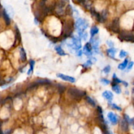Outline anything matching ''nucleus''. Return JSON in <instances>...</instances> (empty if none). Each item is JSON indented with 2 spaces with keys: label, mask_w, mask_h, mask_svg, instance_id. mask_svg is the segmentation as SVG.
<instances>
[{
  "label": "nucleus",
  "mask_w": 134,
  "mask_h": 134,
  "mask_svg": "<svg viewBox=\"0 0 134 134\" xmlns=\"http://www.w3.org/2000/svg\"><path fill=\"white\" fill-rule=\"evenodd\" d=\"M75 26H76V28L78 32L85 31V30L88 27V23L87 22L86 19L79 18H77V20L76 21Z\"/></svg>",
  "instance_id": "1"
},
{
  "label": "nucleus",
  "mask_w": 134,
  "mask_h": 134,
  "mask_svg": "<svg viewBox=\"0 0 134 134\" xmlns=\"http://www.w3.org/2000/svg\"><path fill=\"white\" fill-rule=\"evenodd\" d=\"M69 95L74 99H80L85 95V92L76 88H70L68 91Z\"/></svg>",
  "instance_id": "2"
},
{
  "label": "nucleus",
  "mask_w": 134,
  "mask_h": 134,
  "mask_svg": "<svg viewBox=\"0 0 134 134\" xmlns=\"http://www.w3.org/2000/svg\"><path fill=\"white\" fill-rule=\"evenodd\" d=\"M119 38L121 40H124L126 42H134V34L128 32H122L120 34Z\"/></svg>",
  "instance_id": "3"
},
{
  "label": "nucleus",
  "mask_w": 134,
  "mask_h": 134,
  "mask_svg": "<svg viewBox=\"0 0 134 134\" xmlns=\"http://www.w3.org/2000/svg\"><path fill=\"white\" fill-rule=\"evenodd\" d=\"M99 37H95V36L93 37H91L90 39V44H91V47L94 50L95 53H100L99 49Z\"/></svg>",
  "instance_id": "4"
},
{
  "label": "nucleus",
  "mask_w": 134,
  "mask_h": 134,
  "mask_svg": "<svg viewBox=\"0 0 134 134\" xmlns=\"http://www.w3.org/2000/svg\"><path fill=\"white\" fill-rule=\"evenodd\" d=\"M68 0H60V1L58 3L57 5V8H56V12L59 15H63L65 14V7L66 2Z\"/></svg>",
  "instance_id": "5"
},
{
  "label": "nucleus",
  "mask_w": 134,
  "mask_h": 134,
  "mask_svg": "<svg viewBox=\"0 0 134 134\" xmlns=\"http://www.w3.org/2000/svg\"><path fill=\"white\" fill-rule=\"evenodd\" d=\"M110 28L114 33H118L120 32V23L118 18H115L111 23Z\"/></svg>",
  "instance_id": "6"
},
{
  "label": "nucleus",
  "mask_w": 134,
  "mask_h": 134,
  "mask_svg": "<svg viewBox=\"0 0 134 134\" xmlns=\"http://www.w3.org/2000/svg\"><path fill=\"white\" fill-rule=\"evenodd\" d=\"M72 43L74 46V47L76 49V51H78L81 49L82 47V43H81V41H80V38L76 36H73L72 37Z\"/></svg>",
  "instance_id": "7"
},
{
  "label": "nucleus",
  "mask_w": 134,
  "mask_h": 134,
  "mask_svg": "<svg viewBox=\"0 0 134 134\" xmlns=\"http://www.w3.org/2000/svg\"><path fill=\"white\" fill-rule=\"evenodd\" d=\"M83 53L88 57H91L92 55V47L90 43H87L83 46Z\"/></svg>",
  "instance_id": "8"
},
{
  "label": "nucleus",
  "mask_w": 134,
  "mask_h": 134,
  "mask_svg": "<svg viewBox=\"0 0 134 134\" xmlns=\"http://www.w3.org/2000/svg\"><path fill=\"white\" fill-rule=\"evenodd\" d=\"M107 117H108L109 121H110L113 125H116L117 123H118V116H117L116 114H114L112 112H108V114H107Z\"/></svg>",
  "instance_id": "9"
},
{
  "label": "nucleus",
  "mask_w": 134,
  "mask_h": 134,
  "mask_svg": "<svg viewBox=\"0 0 134 134\" xmlns=\"http://www.w3.org/2000/svg\"><path fill=\"white\" fill-rule=\"evenodd\" d=\"M57 77L60 78L62 80H65V81H67V82H69L70 83H74L76 81L74 77H72V76H66V75H65L63 74H57Z\"/></svg>",
  "instance_id": "10"
},
{
  "label": "nucleus",
  "mask_w": 134,
  "mask_h": 134,
  "mask_svg": "<svg viewBox=\"0 0 134 134\" xmlns=\"http://www.w3.org/2000/svg\"><path fill=\"white\" fill-rule=\"evenodd\" d=\"M103 97H105L106 99L108 100L109 102H111L112 99H113V94L112 93V92L109 91H105L103 93Z\"/></svg>",
  "instance_id": "11"
},
{
  "label": "nucleus",
  "mask_w": 134,
  "mask_h": 134,
  "mask_svg": "<svg viewBox=\"0 0 134 134\" xmlns=\"http://www.w3.org/2000/svg\"><path fill=\"white\" fill-rule=\"evenodd\" d=\"M128 124L129 123L125 120V119H123L121 120V122H120V127L121 129H122V131H128Z\"/></svg>",
  "instance_id": "12"
},
{
  "label": "nucleus",
  "mask_w": 134,
  "mask_h": 134,
  "mask_svg": "<svg viewBox=\"0 0 134 134\" xmlns=\"http://www.w3.org/2000/svg\"><path fill=\"white\" fill-rule=\"evenodd\" d=\"M107 54L109 57L112 58V59H114L115 57V55L116 53V49L114 48V47H111V48L107 49Z\"/></svg>",
  "instance_id": "13"
},
{
  "label": "nucleus",
  "mask_w": 134,
  "mask_h": 134,
  "mask_svg": "<svg viewBox=\"0 0 134 134\" xmlns=\"http://www.w3.org/2000/svg\"><path fill=\"white\" fill-rule=\"evenodd\" d=\"M82 4L88 10H90L92 8L91 7V6H92V1H91V0H84Z\"/></svg>",
  "instance_id": "14"
},
{
  "label": "nucleus",
  "mask_w": 134,
  "mask_h": 134,
  "mask_svg": "<svg viewBox=\"0 0 134 134\" xmlns=\"http://www.w3.org/2000/svg\"><path fill=\"white\" fill-rule=\"evenodd\" d=\"M55 51H56L57 53L59 55H60V56H65V55H66L65 52V51L63 50L60 46H55Z\"/></svg>",
  "instance_id": "15"
},
{
  "label": "nucleus",
  "mask_w": 134,
  "mask_h": 134,
  "mask_svg": "<svg viewBox=\"0 0 134 134\" xmlns=\"http://www.w3.org/2000/svg\"><path fill=\"white\" fill-rule=\"evenodd\" d=\"M101 15V19H100V23H104L107 18L108 16V12L106 10H103L101 14H100Z\"/></svg>",
  "instance_id": "16"
},
{
  "label": "nucleus",
  "mask_w": 134,
  "mask_h": 134,
  "mask_svg": "<svg viewBox=\"0 0 134 134\" xmlns=\"http://www.w3.org/2000/svg\"><path fill=\"white\" fill-rule=\"evenodd\" d=\"M128 62H129V60L128 59H125V60H124V62L122 63H121L118 66V69H120V70H124V69L127 67V66L128 65Z\"/></svg>",
  "instance_id": "17"
},
{
  "label": "nucleus",
  "mask_w": 134,
  "mask_h": 134,
  "mask_svg": "<svg viewBox=\"0 0 134 134\" xmlns=\"http://www.w3.org/2000/svg\"><path fill=\"white\" fill-rule=\"evenodd\" d=\"M20 60L23 62H24L26 60V53L25 50L23 48H21L20 50Z\"/></svg>",
  "instance_id": "18"
},
{
  "label": "nucleus",
  "mask_w": 134,
  "mask_h": 134,
  "mask_svg": "<svg viewBox=\"0 0 134 134\" xmlns=\"http://www.w3.org/2000/svg\"><path fill=\"white\" fill-rule=\"evenodd\" d=\"M2 14H3V18L5 20L7 24H10V22H11V20H10V17L9 16V14H7V13L6 12V11L4 9L2 12Z\"/></svg>",
  "instance_id": "19"
},
{
  "label": "nucleus",
  "mask_w": 134,
  "mask_h": 134,
  "mask_svg": "<svg viewBox=\"0 0 134 134\" xmlns=\"http://www.w3.org/2000/svg\"><path fill=\"white\" fill-rule=\"evenodd\" d=\"M99 33V28L97 26H93L91 27V30H90V34H91V37H93L95 35H97Z\"/></svg>",
  "instance_id": "20"
},
{
  "label": "nucleus",
  "mask_w": 134,
  "mask_h": 134,
  "mask_svg": "<svg viewBox=\"0 0 134 134\" xmlns=\"http://www.w3.org/2000/svg\"><path fill=\"white\" fill-rule=\"evenodd\" d=\"M112 90L117 93V94H120L121 93V92H122V90H121V88H120V87L118 85H117V84H114L112 86Z\"/></svg>",
  "instance_id": "21"
},
{
  "label": "nucleus",
  "mask_w": 134,
  "mask_h": 134,
  "mask_svg": "<svg viewBox=\"0 0 134 134\" xmlns=\"http://www.w3.org/2000/svg\"><path fill=\"white\" fill-rule=\"evenodd\" d=\"M30 68L29 69V70L28 71V75H30V74L32 73V71H33V69H34V66L35 65V61L33 60H30Z\"/></svg>",
  "instance_id": "22"
},
{
  "label": "nucleus",
  "mask_w": 134,
  "mask_h": 134,
  "mask_svg": "<svg viewBox=\"0 0 134 134\" xmlns=\"http://www.w3.org/2000/svg\"><path fill=\"white\" fill-rule=\"evenodd\" d=\"M78 34L79 35V36L80 37V38H82L83 40H87V37H88V34L86 31H82V32H78Z\"/></svg>",
  "instance_id": "23"
},
{
  "label": "nucleus",
  "mask_w": 134,
  "mask_h": 134,
  "mask_svg": "<svg viewBox=\"0 0 134 134\" xmlns=\"http://www.w3.org/2000/svg\"><path fill=\"white\" fill-rule=\"evenodd\" d=\"M86 101H87V102H88L90 105L93 106H95V102L94 100L92 98L88 96V97H86Z\"/></svg>",
  "instance_id": "24"
},
{
  "label": "nucleus",
  "mask_w": 134,
  "mask_h": 134,
  "mask_svg": "<svg viewBox=\"0 0 134 134\" xmlns=\"http://www.w3.org/2000/svg\"><path fill=\"white\" fill-rule=\"evenodd\" d=\"M127 55H128V53L126 51H125L124 50H121L120 52V55H119V57L121 58V59H122V58H124L127 56Z\"/></svg>",
  "instance_id": "25"
},
{
  "label": "nucleus",
  "mask_w": 134,
  "mask_h": 134,
  "mask_svg": "<svg viewBox=\"0 0 134 134\" xmlns=\"http://www.w3.org/2000/svg\"><path fill=\"white\" fill-rule=\"evenodd\" d=\"M113 80H114V82L117 84V83H122V80H120V79H118V77H116V74H113Z\"/></svg>",
  "instance_id": "26"
},
{
  "label": "nucleus",
  "mask_w": 134,
  "mask_h": 134,
  "mask_svg": "<svg viewBox=\"0 0 134 134\" xmlns=\"http://www.w3.org/2000/svg\"><path fill=\"white\" fill-rule=\"evenodd\" d=\"M101 82L103 84H104V85L106 86V85H108V84L111 83V82H110V81H109L108 80H107V79H105V78H102V79H101Z\"/></svg>",
  "instance_id": "27"
},
{
  "label": "nucleus",
  "mask_w": 134,
  "mask_h": 134,
  "mask_svg": "<svg viewBox=\"0 0 134 134\" xmlns=\"http://www.w3.org/2000/svg\"><path fill=\"white\" fill-rule=\"evenodd\" d=\"M110 105H111V106L112 108H114V109H116L117 111H120L122 110L120 106H118L116 104H115V103H110Z\"/></svg>",
  "instance_id": "28"
},
{
  "label": "nucleus",
  "mask_w": 134,
  "mask_h": 134,
  "mask_svg": "<svg viewBox=\"0 0 134 134\" xmlns=\"http://www.w3.org/2000/svg\"><path fill=\"white\" fill-rule=\"evenodd\" d=\"M111 71V66H106V67L104 68L103 69V72L105 73V74H108Z\"/></svg>",
  "instance_id": "29"
},
{
  "label": "nucleus",
  "mask_w": 134,
  "mask_h": 134,
  "mask_svg": "<svg viewBox=\"0 0 134 134\" xmlns=\"http://www.w3.org/2000/svg\"><path fill=\"white\" fill-rule=\"evenodd\" d=\"M92 64H93L92 61H91L90 59H89V60H87V61H86V63L82 66H85V67H89V66H91V65H92Z\"/></svg>",
  "instance_id": "30"
},
{
  "label": "nucleus",
  "mask_w": 134,
  "mask_h": 134,
  "mask_svg": "<svg viewBox=\"0 0 134 134\" xmlns=\"http://www.w3.org/2000/svg\"><path fill=\"white\" fill-rule=\"evenodd\" d=\"M134 65V63L133 61H131V62H129L128 63V70H131L132 69V67H133V66Z\"/></svg>",
  "instance_id": "31"
},
{
  "label": "nucleus",
  "mask_w": 134,
  "mask_h": 134,
  "mask_svg": "<svg viewBox=\"0 0 134 134\" xmlns=\"http://www.w3.org/2000/svg\"><path fill=\"white\" fill-rule=\"evenodd\" d=\"M37 83H42V84H43V83H46L47 82H49L48 80H43V79H41V80H38L37 81Z\"/></svg>",
  "instance_id": "32"
},
{
  "label": "nucleus",
  "mask_w": 134,
  "mask_h": 134,
  "mask_svg": "<svg viewBox=\"0 0 134 134\" xmlns=\"http://www.w3.org/2000/svg\"><path fill=\"white\" fill-rule=\"evenodd\" d=\"M76 55H77L78 57H81L82 55L83 54V51L80 50V49L78 50V51H76Z\"/></svg>",
  "instance_id": "33"
},
{
  "label": "nucleus",
  "mask_w": 134,
  "mask_h": 134,
  "mask_svg": "<svg viewBox=\"0 0 134 134\" xmlns=\"http://www.w3.org/2000/svg\"><path fill=\"white\" fill-rule=\"evenodd\" d=\"M106 43H107V45H108L109 47H112L113 46H114V44H113V42L111 41V40H108L107 42H106Z\"/></svg>",
  "instance_id": "34"
},
{
  "label": "nucleus",
  "mask_w": 134,
  "mask_h": 134,
  "mask_svg": "<svg viewBox=\"0 0 134 134\" xmlns=\"http://www.w3.org/2000/svg\"><path fill=\"white\" fill-rule=\"evenodd\" d=\"M124 119H125V120H126V121H127V122H128V123L130 122V119H131V118H129V117L127 114H124Z\"/></svg>",
  "instance_id": "35"
},
{
  "label": "nucleus",
  "mask_w": 134,
  "mask_h": 134,
  "mask_svg": "<svg viewBox=\"0 0 134 134\" xmlns=\"http://www.w3.org/2000/svg\"><path fill=\"white\" fill-rule=\"evenodd\" d=\"M122 83L123 84H124V86H128V83L125 82H123V81H122Z\"/></svg>",
  "instance_id": "36"
},
{
  "label": "nucleus",
  "mask_w": 134,
  "mask_h": 134,
  "mask_svg": "<svg viewBox=\"0 0 134 134\" xmlns=\"http://www.w3.org/2000/svg\"><path fill=\"white\" fill-rule=\"evenodd\" d=\"M76 1H78V3H83V1L84 0H76Z\"/></svg>",
  "instance_id": "37"
},
{
  "label": "nucleus",
  "mask_w": 134,
  "mask_h": 134,
  "mask_svg": "<svg viewBox=\"0 0 134 134\" xmlns=\"http://www.w3.org/2000/svg\"><path fill=\"white\" fill-rule=\"evenodd\" d=\"M133 125H134V124H133Z\"/></svg>",
  "instance_id": "38"
},
{
  "label": "nucleus",
  "mask_w": 134,
  "mask_h": 134,
  "mask_svg": "<svg viewBox=\"0 0 134 134\" xmlns=\"http://www.w3.org/2000/svg\"></svg>",
  "instance_id": "39"
}]
</instances>
